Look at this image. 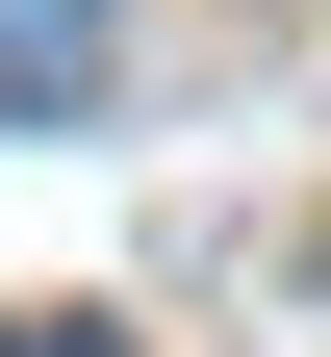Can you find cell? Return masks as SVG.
<instances>
[{
    "label": "cell",
    "mask_w": 331,
    "mask_h": 357,
    "mask_svg": "<svg viewBox=\"0 0 331 357\" xmlns=\"http://www.w3.org/2000/svg\"><path fill=\"white\" fill-rule=\"evenodd\" d=\"M102 77V0H0V102H77Z\"/></svg>",
    "instance_id": "1"
},
{
    "label": "cell",
    "mask_w": 331,
    "mask_h": 357,
    "mask_svg": "<svg viewBox=\"0 0 331 357\" xmlns=\"http://www.w3.org/2000/svg\"><path fill=\"white\" fill-rule=\"evenodd\" d=\"M0 357H128V332H77V306H52V332H0Z\"/></svg>",
    "instance_id": "2"
}]
</instances>
